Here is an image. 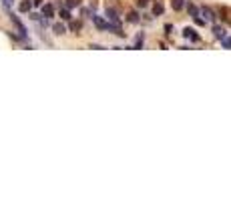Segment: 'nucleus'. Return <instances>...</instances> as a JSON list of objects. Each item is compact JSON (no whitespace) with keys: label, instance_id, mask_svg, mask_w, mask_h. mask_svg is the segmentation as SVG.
I'll return each instance as SVG.
<instances>
[{"label":"nucleus","instance_id":"1","mask_svg":"<svg viewBox=\"0 0 231 201\" xmlns=\"http://www.w3.org/2000/svg\"><path fill=\"white\" fill-rule=\"evenodd\" d=\"M201 14L205 16V20H207V22H215V18H217L215 12H213L209 6H203V8H201Z\"/></svg>","mask_w":231,"mask_h":201},{"label":"nucleus","instance_id":"2","mask_svg":"<svg viewBox=\"0 0 231 201\" xmlns=\"http://www.w3.org/2000/svg\"><path fill=\"white\" fill-rule=\"evenodd\" d=\"M10 18H12V22L16 24V28H18V32H20V38H26V28H24V24L20 22V20L16 18L14 14H10Z\"/></svg>","mask_w":231,"mask_h":201},{"label":"nucleus","instance_id":"3","mask_svg":"<svg viewBox=\"0 0 231 201\" xmlns=\"http://www.w3.org/2000/svg\"><path fill=\"white\" fill-rule=\"evenodd\" d=\"M93 22H95V26L99 28V30H106V28H109V22H105V20L101 18V16H93Z\"/></svg>","mask_w":231,"mask_h":201},{"label":"nucleus","instance_id":"4","mask_svg":"<svg viewBox=\"0 0 231 201\" xmlns=\"http://www.w3.org/2000/svg\"><path fill=\"white\" fill-rule=\"evenodd\" d=\"M42 16H44V18H52L54 16V6L52 4H44V6H42Z\"/></svg>","mask_w":231,"mask_h":201},{"label":"nucleus","instance_id":"5","mask_svg":"<svg viewBox=\"0 0 231 201\" xmlns=\"http://www.w3.org/2000/svg\"><path fill=\"white\" fill-rule=\"evenodd\" d=\"M183 36H185V38H191V40H195V42L199 40V34L195 32L193 28H185V30H183Z\"/></svg>","mask_w":231,"mask_h":201},{"label":"nucleus","instance_id":"6","mask_svg":"<svg viewBox=\"0 0 231 201\" xmlns=\"http://www.w3.org/2000/svg\"><path fill=\"white\" fill-rule=\"evenodd\" d=\"M106 18H109V20H113V22H117V20H119V14H117V10H115V8H106Z\"/></svg>","mask_w":231,"mask_h":201},{"label":"nucleus","instance_id":"7","mask_svg":"<svg viewBox=\"0 0 231 201\" xmlns=\"http://www.w3.org/2000/svg\"><path fill=\"white\" fill-rule=\"evenodd\" d=\"M187 10H189V14L191 16H193V18H195V16H199L201 14V8H197V6H195V4H187Z\"/></svg>","mask_w":231,"mask_h":201},{"label":"nucleus","instance_id":"8","mask_svg":"<svg viewBox=\"0 0 231 201\" xmlns=\"http://www.w3.org/2000/svg\"><path fill=\"white\" fill-rule=\"evenodd\" d=\"M185 0H171V6H173V10H183L185 8Z\"/></svg>","mask_w":231,"mask_h":201},{"label":"nucleus","instance_id":"9","mask_svg":"<svg viewBox=\"0 0 231 201\" xmlns=\"http://www.w3.org/2000/svg\"><path fill=\"white\" fill-rule=\"evenodd\" d=\"M30 6H32V2H30V0H24V2H20L18 10H20V12H28V10H30Z\"/></svg>","mask_w":231,"mask_h":201},{"label":"nucleus","instance_id":"10","mask_svg":"<svg viewBox=\"0 0 231 201\" xmlns=\"http://www.w3.org/2000/svg\"><path fill=\"white\" fill-rule=\"evenodd\" d=\"M163 10H165V8H163V4H161V2H157L155 6H153V14H155V16H161V14H163Z\"/></svg>","mask_w":231,"mask_h":201},{"label":"nucleus","instance_id":"11","mask_svg":"<svg viewBox=\"0 0 231 201\" xmlns=\"http://www.w3.org/2000/svg\"><path fill=\"white\" fill-rule=\"evenodd\" d=\"M213 32H215V36L219 38V40H223V38H225V30L221 26H215V28H213Z\"/></svg>","mask_w":231,"mask_h":201},{"label":"nucleus","instance_id":"12","mask_svg":"<svg viewBox=\"0 0 231 201\" xmlns=\"http://www.w3.org/2000/svg\"><path fill=\"white\" fill-rule=\"evenodd\" d=\"M127 20H129V22H139V14H137V12H129V14H127Z\"/></svg>","mask_w":231,"mask_h":201},{"label":"nucleus","instance_id":"13","mask_svg":"<svg viewBox=\"0 0 231 201\" xmlns=\"http://www.w3.org/2000/svg\"><path fill=\"white\" fill-rule=\"evenodd\" d=\"M52 30H54V34H65V32H66V28L62 26V24H54Z\"/></svg>","mask_w":231,"mask_h":201},{"label":"nucleus","instance_id":"14","mask_svg":"<svg viewBox=\"0 0 231 201\" xmlns=\"http://www.w3.org/2000/svg\"><path fill=\"white\" fill-rule=\"evenodd\" d=\"M58 16H61L62 20H70V12H68L66 8H62V10H61V14H58Z\"/></svg>","mask_w":231,"mask_h":201},{"label":"nucleus","instance_id":"15","mask_svg":"<svg viewBox=\"0 0 231 201\" xmlns=\"http://www.w3.org/2000/svg\"><path fill=\"white\" fill-rule=\"evenodd\" d=\"M80 28H83V24L80 22H70V30H75V32H79Z\"/></svg>","mask_w":231,"mask_h":201},{"label":"nucleus","instance_id":"16","mask_svg":"<svg viewBox=\"0 0 231 201\" xmlns=\"http://www.w3.org/2000/svg\"><path fill=\"white\" fill-rule=\"evenodd\" d=\"M80 4V0H66V6L68 8H72V6H79Z\"/></svg>","mask_w":231,"mask_h":201},{"label":"nucleus","instance_id":"17","mask_svg":"<svg viewBox=\"0 0 231 201\" xmlns=\"http://www.w3.org/2000/svg\"><path fill=\"white\" fill-rule=\"evenodd\" d=\"M221 44H223V48H231V38H223Z\"/></svg>","mask_w":231,"mask_h":201},{"label":"nucleus","instance_id":"18","mask_svg":"<svg viewBox=\"0 0 231 201\" xmlns=\"http://www.w3.org/2000/svg\"><path fill=\"white\" fill-rule=\"evenodd\" d=\"M149 2H151V0H137V6H139V8H145Z\"/></svg>","mask_w":231,"mask_h":201},{"label":"nucleus","instance_id":"19","mask_svg":"<svg viewBox=\"0 0 231 201\" xmlns=\"http://www.w3.org/2000/svg\"><path fill=\"white\" fill-rule=\"evenodd\" d=\"M32 4H34V6H40V4H42V0H32Z\"/></svg>","mask_w":231,"mask_h":201},{"label":"nucleus","instance_id":"20","mask_svg":"<svg viewBox=\"0 0 231 201\" xmlns=\"http://www.w3.org/2000/svg\"><path fill=\"white\" fill-rule=\"evenodd\" d=\"M2 2H4V4H6V6H8V4H10V2H12V0H2Z\"/></svg>","mask_w":231,"mask_h":201}]
</instances>
